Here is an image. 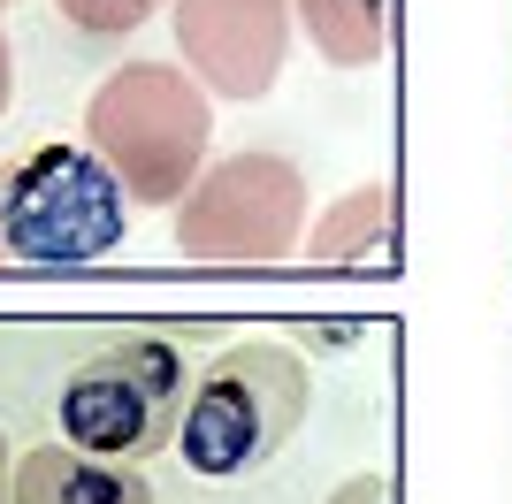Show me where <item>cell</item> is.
I'll use <instances>...</instances> for the list:
<instances>
[{
  "mask_svg": "<svg viewBox=\"0 0 512 504\" xmlns=\"http://www.w3.org/2000/svg\"><path fill=\"white\" fill-rule=\"evenodd\" d=\"M314 405V375L291 344H230L184 390V420H176V459L207 474V482H237L260 474L283 443L306 428Z\"/></svg>",
  "mask_w": 512,
  "mask_h": 504,
  "instance_id": "cell-1",
  "label": "cell"
},
{
  "mask_svg": "<svg viewBox=\"0 0 512 504\" xmlns=\"http://www.w3.org/2000/svg\"><path fill=\"white\" fill-rule=\"evenodd\" d=\"M8 100H16V46L0 31V115H8Z\"/></svg>",
  "mask_w": 512,
  "mask_h": 504,
  "instance_id": "cell-11",
  "label": "cell"
},
{
  "mask_svg": "<svg viewBox=\"0 0 512 504\" xmlns=\"http://www.w3.org/2000/svg\"><path fill=\"white\" fill-rule=\"evenodd\" d=\"M306 23V39L329 54L337 69H360L383 54V31H390V0H291Z\"/></svg>",
  "mask_w": 512,
  "mask_h": 504,
  "instance_id": "cell-8",
  "label": "cell"
},
{
  "mask_svg": "<svg viewBox=\"0 0 512 504\" xmlns=\"http://www.w3.org/2000/svg\"><path fill=\"white\" fill-rule=\"evenodd\" d=\"M337 504H390V489H383V474H360V482L337 489Z\"/></svg>",
  "mask_w": 512,
  "mask_h": 504,
  "instance_id": "cell-10",
  "label": "cell"
},
{
  "mask_svg": "<svg viewBox=\"0 0 512 504\" xmlns=\"http://www.w3.org/2000/svg\"><path fill=\"white\" fill-rule=\"evenodd\" d=\"M85 146L130 207H176L207 168V92L184 62H123L85 100Z\"/></svg>",
  "mask_w": 512,
  "mask_h": 504,
  "instance_id": "cell-2",
  "label": "cell"
},
{
  "mask_svg": "<svg viewBox=\"0 0 512 504\" xmlns=\"http://www.w3.org/2000/svg\"><path fill=\"white\" fill-rule=\"evenodd\" d=\"M130 230V199L92 146H31L0 161V260L85 268L107 260Z\"/></svg>",
  "mask_w": 512,
  "mask_h": 504,
  "instance_id": "cell-3",
  "label": "cell"
},
{
  "mask_svg": "<svg viewBox=\"0 0 512 504\" xmlns=\"http://www.w3.org/2000/svg\"><path fill=\"white\" fill-rule=\"evenodd\" d=\"M176 16V54L192 84L222 100H260L283 69L291 39V0H169Z\"/></svg>",
  "mask_w": 512,
  "mask_h": 504,
  "instance_id": "cell-6",
  "label": "cell"
},
{
  "mask_svg": "<svg viewBox=\"0 0 512 504\" xmlns=\"http://www.w3.org/2000/svg\"><path fill=\"white\" fill-rule=\"evenodd\" d=\"M184 390H192V367L169 336H123V344L69 367L62 398H54V428H62L69 451L138 466L176 443Z\"/></svg>",
  "mask_w": 512,
  "mask_h": 504,
  "instance_id": "cell-4",
  "label": "cell"
},
{
  "mask_svg": "<svg viewBox=\"0 0 512 504\" xmlns=\"http://www.w3.org/2000/svg\"><path fill=\"white\" fill-rule=\"evenodd\" d=\"M8 504H153V489L138 466L92 459V451H69V443H39L8 474Z\"/></svg>",
  "mask_w": 512,
  "mask_h": 504,
  "instance_id": "cell-7",
  "label": "cell"
},
{
  "mask_svg": "<svg viewBox=\"0 0 512 504\" xmlns=\"http://www.w3.org/2000/svg\"><path fill=\"white\" fill-rule=\"evenodd\" d=\"M299 168L268 153H237L192 176L176 199V252L192 260H276L299 230Z\"/></svg>",
  "mask_w": 512,
  "mask_h": 504,
  "instance_id": "cell-5",
  "label": "cell"
},
{
  "mask_svg": "<svg viewBox=\"0 0 512 504\" xmlns=\"http://www.w3.org/2000/svg\"><path fill=\"white\" fill-rule=\"evenodd\" d=\"M54 8H62L77 31H92V39H130L161 0H54Z\"/></svg>",
  "mask_w": 512,
  "mask_h": 504,
  "instance_id": "cell-9",
  "label": "cell"
},
{
  "mask_svg": "<svg viewBox=\"0 0 512 504\" xmlns=\"http://www.w3.org/2000/svg\"><path fill=\"white\" fill-rule=\"evenodd\" d=\"M8 474H16V451H8V428H0V504H8Z\"/></svg>",
  "mask_w": 512,
  "mask_h": 504,
  "instance_id": "cell-12",
  "label": "cell"
},
{
  "mask_svg": "<svg viewBox=\"0 0 512 504\" xmlns=\"http://www.w3.org/2000/svg\"><path fill=\"white\" fill-rule=\"evenodd\" d=\"M0 8H16V0H0Z\"/></svg>",
  "mask_w": 512,
  "mask_h": 504,
  "instance_id": "cell-13",
  "label": "cell"
}]
</instances>
